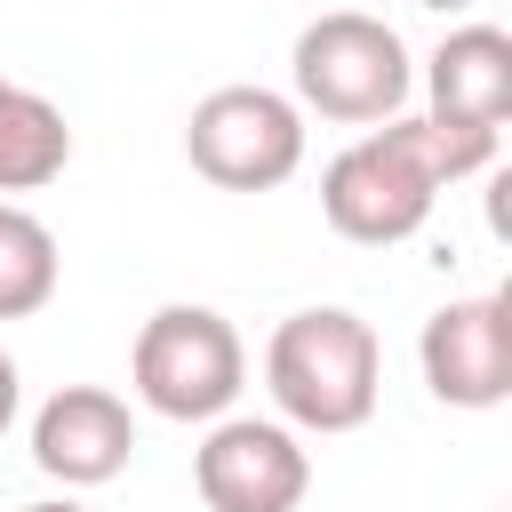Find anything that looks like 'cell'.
<instances>
[{
  "label": "cell",
  "instance_id": "cell-1",
  "mask_svg": "<svg viewBox=\"0 0 512 512\" xmlns=\"http://www.w3.org/2000/svg\"><path fill=\"white\" fill-rule=\"evenodd\" d=\"M496 168V128L440 120V112H400L368 136H352L320 168V216L360 240V248H400L424 232L432 200L464 176Z\"/></svg>",
  "mask_w": 512,
  "mask_h": 512
},
{
  "label": "cell",
  "instance_id": "cell-2",
  "mask_svg": "<svg viewBox=\"0 0 512 512\" xmlns=\"http://www.w3.org/2000/svg\"><path fill=\"white\" fill-rule=\"evenodd\" d=\"M376 376H384L376 328L344 304H304L264 344V392L288 432H360L384 392Z\"/></svg>",
  "mask_w": 512,
  "mask_h": 512
},
{
  "label": "cell",
  "instance_id": "cell-3",
  "mask_svg": "<svg viewBox=\"0 0 512 512\" xmlns=\"http://www.w3.org/2000/svg\"><path fill=\"white\" fill-rule=\"evenodd\" d=\"M288 80H296V112H320V120H344V128H384V120L408 112L416 64H408V40L384 16L328 8L296 32Z\"/></svg>",
  "mask_w": 512,
  "mask_h": 512
},
{
  "label": "cell",
  "instance_id": "cell-4",
  "mask_svg": "<svg viewBox=\"0 0 512 512\" xmlns=\"http://www.w3.org/2000/svg\"><path fill=\"white\" fill-rule=\"evenodd\" d=\"M128 384L168 424H216V416H232V400L248 384V344L216 304H160L136 328Z\"/></svg>",
  "mask_w": 512,
  "mask_h": 512
},
{
  "label": "cell",
  "instance_id": "cell-5",
  "mask_svg": "<svg viewBox=\"0 0 512 512\" xmlns=\"http://www.w3.org/2000/svg\"><path fill=\"white\" fill-rule=\"evenodd\" d=\"M184 160L216 192H272L304 168V112H296V96L256 88V80L208 88L184 120Z\"/></svg>",
  "mask_w": 512,
  "mask_h": 512
},
{
  "label": "cell",
  "instance_id": "cell-6",
  "mask_svg": "<svg viewBox=\"0 0 512 512\" xmlns=\"http://www.w3.org/2000/svg\"><path fill=\"white\" fill-rule=\"evenodd\" d=\"M192 488L208 512H296L312 488V456L280 416H216L192 448Z\"/></svg>",
  "mask_w": 512,
  "mask_h": 512
},
{
  "label": "cell",
  "instance_id": "cell-7",
  "mask_svg": "<svg viewBox=\"0 0 512 512\" xmlns=\"http://www.w3.org/2000/svg\"><path fill=\"white\" fill-rule=\"evenodd\" d=\"M416 368L440 408H504L512 400V296H456L424 320Z\"/></svg>",
  "mask_w": 512,
  "mask_h": 512
},
{
  "label": "cell",
  "instance_id": "cell-8",
  "mask_svg": "<svg viewBox=\"0 0 512 512\" xmlns=\"http://www.w3.org/2000/svg\"><path fill=\"white\" fill-rule=\"evenodd\" d=\"M128 456H136V416H128L120 392H104V384H64V392L40 400V416H32V464H40L48 480H64V488H104V480L128 472Z\"/></svg>",
  "mask_w": 512,
  "mask_h": 512
},
{
  "label": "cell",
  "instance_id": "cell-9",
  "mask_svg": "<svg viewBox=\"0 0 512 512\" xmlns=\"http://www.w3.org/2000/svg\"><path fill=\"white\" fill-rule=\"evenodd\" d=\"M424 112L440 120H472V128H496L512 120V32L496 24H456L432 56H424Z\"/></svg>",
  "mask_w": 512,
  "mask_h": 512
},
{
  "label": "cell",
  "instance_id": "cell-10",
  "mask_svg": "<svg viewBox=\"0 0 512 512\" xmlns=\"http://www.w3.org/2000/svg\"><path fill=\"white\" fill-rule=\"evenodd\" d=\"M72 160V128L40 88L0 80V192H40Z\"/></svg>",
  "mask_w": 512,
  "mask_h": 512
},
{
  "label": "cell",
  "instance_id": "cell-11",
  "mask_svg": "<svg viewBox=\"0 0 512 512\" xmlns=\"http://www.w3.org/2000/svg\"><path fill=\"white\" fill-rule=\"evenodd\" d=\"M56 280H64L56 232H48L32 208L0 200V320H32V312L56 296Z\"/></svg>",
  "mask_w": 512,
  "mask_h": 512
},
{
  "label": "cell",
  "instance_id": "cell-12",
  "mask_svg": "<svg viewBox=\"0 0 512 512\" xmlns=\"http://www.w3.org/2000/svg\"><path fill=\"white\" fill-rule=\"evenodd\" d=\"M16 400H24V384H16V360L0 352V432L16 424Z\"/></svg>",
  "mask_w": 512,
  "mask_h": 512
},
{
  "label": "cell",
  "instance_id": "cell-13",
  "mask_svg": "<svg viewBox=\"0 0 512 512\" xmlns=\"http://www.w3.org/2000/svg\"><path fill=\"white\" fill-rule=\"evenodd\" d=\"M24 512H88V504H72V496H48V504H24Z\"/></svg>",
  "mask_w": 512,
  "mask_h": 512
},
{
  "label": "cell",
  "instance_id": "cell-14",
  "mask_svg": "<svg viewBox=\"0 0 512 512\" xmlns=\"http://www.w3.org/2000/svg\"><path fill=\"white\" fill-rule=\"evenodd\" d=\"M416 8H472V0H416Z\"/></svg>",
  "mask_w": 512,
  "mask_h": 512
}]
</instances>
